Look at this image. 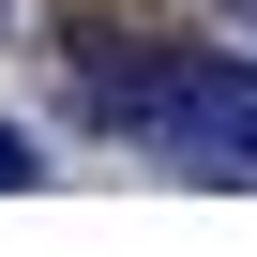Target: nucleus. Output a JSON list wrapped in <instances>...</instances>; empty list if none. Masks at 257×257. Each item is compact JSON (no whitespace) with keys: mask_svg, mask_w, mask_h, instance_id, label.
<instances>
[{"mask_svg":"<svg viewBox=\"0 0 257 257\" xmlns=\"http://www.w3.org/2000/svg\"><path fill=\"white\" fill-rule=\"evenodd\" d=\"M106 121H121V137H152V152H182L197 182H212V167L257 182V61H167V76L121 91Z\"/></svg>","mask_w":257,"mask_h":257,"instance_id":"obj_1","label":"nucleus"},{"mask_svg":"<svg viewBox=\"0 0 257 257\" xmlns=\"http://www.w3.org/2000/svg\"><path fill=\"white\" fill-rule=\"evenodd\" d=\"M16 182H31V137H16V121H0V197H16Z\"/></svg>","mask_w":257,"mask_h":257,"instance_id":"obj_2","label":"nucleus"},{"mask_svg":"<svg viewBox=\"0 0 257 257\" xmlns=\"http://www.w3.org/2000/svg\"><path fill=\"white\" fill-rule=\"evenodd\" d=\"M227 16H242V31H257V0H227Z\"/></svg>","mask_w":257,"mask_h":257,"instance_id":"obj_3","label":"nucleus"}]
</instances>
